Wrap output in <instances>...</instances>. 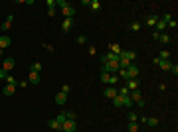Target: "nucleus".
Returning a JSON list of instances; mask_svg holds the SVG:
<instances>
[{
	"instance_id": "nucleus-1",
	"label": "nucleus",
	"mask_w": 178,
	"mask_h": 132,
	"mask_svg": "<svg viewBox=\"0 0 178 132\" xmlns=\"http://www.w3.org/2000/svg\"><path fill=\"white\" fill-rule=\"evenodd\" d=\"M57 6H60V10H61V14H63V18H73L75 16V8L67 2V0H57L56 2Z\"/></svg>"
},
{
	"instance_id": "nucleus-2",
	"label": "nucleus",
	"mask_w": 178,
	"mask_h": 132,
	"mask_svg": "<svg viewBox=\"0 0 178 132\" xmlns=\"http://www.w3.org/2000/svg\"><path fill=\"white\" fill-rule=\"evenodd\" d=\"M129 99L133 101V103H137V107H145V101H143V95L141 91H129Z\"/></svg>"
},
{
	"instance_id": "nucleus-3",
	"label": "nucleus",
	"mask_w": 178,
	"mask_h": 132,
	"mask_svg": "<svg viewBox=\"0 0 178 132\" xmlns=\"http://www.w3.org/2000/svg\"><path fill=\"white\" fill-rule=\"evenodd\" d=\"M61 130H63V132H77V120L66 118V122L61 124Z\"/></svg>"
},
{
	"instance_id": "nucleus-4",
	"label": "nucleus",
	"mask_w": 178,
	"mask_h": 132,
	"mask_svg": "<svg viewBox=\"0 0 178 132\" xmlns=\"http://www.w3.org/2000/svg\"><path fill=\"white\" fill-rule=\"evenodd\" d=\"M14 65H16V59H14V57H6L4 61H2V67H0V69H4L6 73H10V71L14 69Z\"/></svg>"
},
{
	"instance_id": "nucleus-5",
	"label": "nucleus",
	"mask_w": 178,
	"mask_h": 132,
	"mask_svg": "<svg viewBox=\"0 0 178 132\" xmlns=\"http://www.w3.org/2000/svg\"><path fill=\"white\" fill-rule=\"evenodd\" d=\"M155 65H158L160 69H164V71H170L172 61H170V59H158V57H155Z\"/></svg>"
},
{
	"instance_id": "nucleus-6",
	"label": "nucleus",
	"mask_w": 178,
	"mask_h": 132,
	"mask_svg": "<svg viewBox=\"0 0 178 132\" xmlns=\"http://www.w3.org/2000/svg\"><path fill=\"white\" fill-rule=\"evenodd\" d=\"M152 38H155L156 40V42H160V43H170V42H172V38H170V36H168V34H152Z\"/></svg>"
},
{
	"instance_id": "nucleus-7",
	"label": "nucleus",
	"mask_w": 178,
	"mask_h": 132,
	"mask_svg": "<svg viewBox=\"0 0 178 132\" xmlns=\"http://www.w3.org/2000/svg\"><path fill=\"white\" fill-rule=\"evenodd\" d=\"M127 75H129V79H137L139 77V67L135 63H131V65L127 67Z\"/></svg>"
},
{
	"instance_id": "nucleus-8",
	"label": "nucleus",
	"mask_w": 178,
	"mask_h": 132,
	"mask_svg": "<svg viewBox=\"0 0 178 132\" xmlns=\"http://www.w3.org/2000/svg\"><path fill=\"white\" fill-rule=\"evenodd\" d=\"M71 26H73V18H63V22H61V32L67 34L71 30Z\"/></svg>"
},
{
	"instance_id": "nucleus-9",
	"label": "nucleus",
	"mask_w": 178,
	"mask_h": 132,
	"mask_svg": "<svg viewBox=\"0 0 178 132\" xmlns=\"http://www.w3.org/2000/svg\"><path fill=\"white\" fill-rule=\"evenodd\" d=\"M14 93H16V85H8V83H6V85L2 87V95H4V97H12Z\"/></svg>"
},
{
	"instance_id": "nucleus-10",
	"label": "nucleus",
	"mask_w": 178,
	"mask_h": 132,
	"mask_svg": "<svg viewBox=\"0 0 178 132\" xmlns=\"http://www.w3.org/2000/svg\"><path fill=\"white\" fill-rule=\"evenodd\" d=\"M40 81H42L40 73H34V71H30V75H28V83H30V85H38Z\"/></svg>"
},
{
	"instance_id": "nucleus-11",
	"label": "nucleus",
	"mask_w": 178,
	"mask_h": 132,
	"mask_svg": "<svg viewBox=\"0 0 178 132\" xmlns=\"http://www.w3.org/2000/svg\"><path fill=\"white\" fill-rule=\"evenodd\" d=\"M139 85H141L139 77H137V79H129V81H127V89H129V91H137V89H139Z\"/></svg>"
},
{
	"instance_id": "nucleus-12",
	"label": "nucleus",
	"mask_w": 178,
	"mask_h": 132,
	"mask_svg": "<svg viewBox=\"0 0 178 132\" xmlns=\"http://www.w3.org/2000/svg\"><path fill=\"white\" fill-rule=\"evenodd\" d=\"M48 126L52 128V130H54V132H61V124H60V122H57L56 118H50V120H48Z\"/></svg>"
},
{
	"instance_id": "nucleus-13",
	"label": "nucleus",
	"mask_w": 178,
	"mask_h": 132,
	"mask_svg": "<svg viewBox=\"0 0 178 132\" xmlns=\"http://www.w3.org/2000/svg\"><path fill=\"white\" fill-rule=\"evenodd\" d=\"M103 95H105V97H107V99H115V97H117V89H115V87H107V89H105L103 91Z\"/></svg>"
},
{
	"instance_id": "nucleus-14",
	"label": "nucleus",
	"mask_w": 178,
	"mask_h": 132,
	"mask_svg": "<svg viewBox=\"0 0 178 132\" xmlns=\"http://www.w3.org/2000/svg\"><path fill=\"white\" fill-rule=\"evenodd\" d=\"M121 51H123V47L119 45V43H109V53H115V55H119Z\"/></svg>"
},
{
	"instance_id": "nucleus-15",
	"label": "nucleus",
	"mask_w": 178,
	"mask_h": 132,
	"mask_svg": "<svg viewBox=\"0 0 178 132\" xmlns=\"http://www.w3.org/2000/svg\"><path fill=\"white\" fill-rule=\"evenodd\" d=\"M125 99H127V97H121V95H117V97L113 99V104H115L117 109H121V107H125Z\"/></svg>"
},
{
	"instance_id": "nucleus-16",
	"label": "nucleus",
	"mask_w": 178,
	"mask_h": 132,
	"mask_svg": "<svg viewBox=\"0 0 178 132\" xmlns=\"http://www.w3.org/2000/svg\"><path fill=\"white\" fill-rule=\"evenodd\" d=\"M12 20H14V18H12V16H8V18H6L4 22H2L0 30H2V32H8V30H10V26H12Z\"/></svg>"
},
{
	"instance_id": "nucleus-17",
	"label": "nucleus",
	"mask_w": 178,
	"mask_h": 132,
	"mask_svg": "<svg viewBox=\"0 0 178 132\" xmlns=\"http://www.w3.org/2000/svg\"><path fill=\"white\" fill-rule=\"evenodd\" d=\"M10 43H12V40L6 38V36H0V49H6V47H10Z\"/></svg>"
},
{
	"instance_id": "nucleus-18",
	"label": "nucleus",
	"mask_w": 178,
	"mask_h": 132,
	"mask_svg": "<svg viewBox=\"0 0 178 132\" xmlns=\"http://www.w3.org/2000/svg\"><path fill=\"white\" fill-rule=\"evenodd\" d=\"M54 101H56L57 104H66V101H67V95H63V93L60 91V93L56 95V99H54Z\"/></svg>"
},
{
	"instance_id": "nucleus-19",
	"label": "nucleus",
	"mask_w": 178,
	"mask_h": 132,
	"mask_svg": "<svg viewBox=\"0 0 178 132\" xmlns=\"http://www.w3.org/2000/svg\"><path fill=\"white\" fill-rule=\"evenodd\" d=\"M158 16H156V14H150L149 16V18H146V26H156V22H158Z\"/></svg>"
},
{
	"instance_id": "nucleus-20",
	"label": "nucleus",
	"mask_w": 178,
	"mask_h": 132,
	"mask_svg": "<svg viewBox=\"0 0 178 132\" xmlns=\"http://www.w3.org/2000/svg\"><path fill=\"white\" fill-rule=\"evenodd\" d=\"M99 81H101V83H105V85H109V81H111V73H103V71H101Z\"/></svg>"
},
{
	"instance_id": "nucleus-21",
	"label": "nucleus",
	"mask_w": 178,
	"mask_h": 132,
	"mask_svg": "<svg viewBox=\"0 0 178 132\" xmlns=\"http://www.w3.org/2000/svg\"><path fill=\"white\" fill-rule=\"evenodd\" d=\"M89 8L93 10V12H97V10H101V2H99V0H91V2H89Z\"/></svg>"
},
{
	"instance_id": "nucleus-22",
	"label": "nucleus",
	"mask_w": 178,
	"mask_h": 132,
	"mask_svg": "<svg viewBox=\"0 0 178 132\" xmlns=\"http://www.w3.org/2000/svg\"><path fill=\"white\" fill-rule=\"evenodd\" d=\"M164 30H166V24H164L162 20H158V22H156V34H164Z\"/></svg>"
},
{
	"instance_id": "nucleus-23",
	"label": "nucleus",
	"mask_w": 178,
	"mask_h": 132,
	"mask_svg": "<svg viewBox=\"0 0 178 132\" xmlns=\"http://www.w3.org/2000/svg\"><path fill=\"white\" fill-rule=\"evenodd\" d=\"M146 124H149V126H158V118L156 116H149L146 118Z\"/></svg>"
},
{
	"instance_id": "nucleus-24",
	"label": "nucleus",
	"mask_w": 178,
	"mask_h": 132,
	"mask_svg": "<svg viewBox=\"0 0 178 132\" xmlns=\"http://www.w3.org/2000/svg\"><path fill=\"white\" fill-rule=\"evenodd\" d=\"M66 118H67V113H63V110H61V113L56 116V120H57L60 124H63V122H66Z\"/></svg>"
},
{
	"instance_id": "nucleus-25",
	"label": "nucleus",
	"mask_w": 178,
	"mask_h": 132,
	"mask_svg": "<svg viewBox=\"0 0 178 132\" xmlns=\"http://www.w3.org/2000/svg\"><path fill=\"white\" fill-rule=\"evenodd\" d=\"M129 65H131V61H129V59H119V69H127Z\"/></svg>"
},
{
	"instance_id": "nucleus-26",
	"label": "nucleus",
	"mask_w": 178,
	"mask_h": 132,
	"mask_svg": "<svg viewBox=\"0 0 178 132\" xmlns=\"http://www.w3.org/2000/svg\"><path fill=\"white\" fill-rule=\"evenodd\" d=\"M30 71H34V73H40V71H42V63H40V61L32 63V69H30Z\"/></svg>"
},
{
	"instance_id": "nucleus-27",
	"label": "nucleus",
	"mask_w": 178,
	"mask_h": 132,
	"mask_svg": "<svg viewBox=\"0 0 178 132\" xmlns=\"http://www.w3.org/2000/svg\"><path fill=\"white\" fill-rule=\"evenodd\" d=\"M139 122H129V132H139Z\"/></svg>"
},
{
	"instance_id": "nucleus-28",
	"label": "nucleus",
	"mask_w": 178,
	"mask_h": 132,
	"mask_svg": "<svg viewBox=\"0 0 178 132\" xmlns=\"http://www.w3.org/2000/svg\"><path fill=\"white\" fill-rule=\"evenodd\" d=\"M75 43L83 45V43H87V38H85V36H75Z\"/></svg>"
},
{
	"instance_id": "nucleus-29",
	"label": "nucleus",
	"mask_w": 178,
	"mask_h": 132,
	"mask_svg": "<svg viewBox=\"0 0 178 132\" xmlns=\"http://www.w3.org/2000/svg\"><path fill=\"white\" fill-rule=\"evenodd\" d=\"M158 59H170V51H168V49H162L160 55H158Z\"/></svg>"
},
{
	"instance_id": "nucleus-30",
	"label": "nucleus",
	"mask_w": 178,
	"mask_h": 132,
	"mask_svg": "<svg viewBox=\"0 0 178 132\" xmlns=\"http://www.w3.org/2000/svg\"><path fill=\"white\" fill-rule=\"evenodd\" d=\"M160 20H162L164 24H168V22H172L174 18H172V14H170V12H166V14H164V16H162V18H160Z\"/></svg>"
},
{
	"instance_id": "nucleus-31",
	"label": "nucleus",
	"mask_w": 178,
	"mask_h": 132,
	"mask_svg": "<svg viewBox=\"0 0 178 132\" xmlns=\"http://www.w3.org/2000/svg\"><path fill=\"white\" fill-rule=\"evenodd\" d=\"M117 95H121V97H129V89H127V87H121V89H117Z\"/></svg>"
},
{
	"instance_id": "nucleus-32",
	"label": "nucleus",
	"mask_w": 178,
	"mask_h": 132,
	"mask_svg": "<svg viewBox=\"0 0 178 132\" xmlns=\"http://www.w3.org/2000/svg\"><path fill=\"white\" fill-rule=\"evenodd\" d=\"M129 122H139V114L137 113H129Z\"/></svg>"
},
{
	"instance_id": "nucleus-33",
	"label": "nucleus",
	"mask_w": 178,
	"mask_h": 132,
	"mask_svg": "<svg viewBox=\"0 0 178 132\" xmlns=\"http://www.w3.org/2000/svg\"><path fill=\"white\" fill-rule=\"evenodd\" d=\"M129 28H131L133 32H139V30H141V22H133L131 26H129Z\"/></svg>"
},
{
	"instance_id": "nucleus-34",
	"label": "nucleus",
	"mask_w": 178,
	"mask_h": 132,
	"mask_svg": "<svg viewBox=\"0 0 178 132\" xmlns=\"http://www.w3.org/2000/svg\"><path fill=\"white\" fill-rule=\"evenodd\" d=\"M117 83H119V77H117V75H111V81H109V85L113 87V85H117Z\"/></svg>"
},
{
	"instance_id": "nucleus-35",
	"label": "nucleus",
	"mask_w": 178,
	"mask_h": 132,
	"mask_svg": "<svg viewBox=\"0 0 178 132\" xmlns=\"http://www.w3.org/2000/svg\"><path fill=\"white\" fill-rule=\"evenodd\" d=\"M69 91H71L69 85H61V93H63V95H69Z\"/></svg>"
},
{
	"instance_id": "nucleus-36",
	"label": "nucleus",
	"mask_w": 178,
	"mask_h": 132,
	"mask_svg": "<svg viewBox=\"0 0 178 132\" xmlns=\"http://www.w3.org/2000/svg\"><path fill=\"white\" fill-rule=\"evenodd\" d=\"M10 73H6L4 69H0V81H6V77H8Z\"/></svg>"
},
{
	"instance_id": "nucleus-37",
	"label": "nucleus",
	"mask_w": 178,
	"mask_h": 132,
	"mask_svg": "<svg viewBox=\"0 0 178 132\" xmlns=\"http://www.w3.org/2000/svg\"><path fill=\"white\" fill-rule=\"evenodd\" d=\"M170 73H174V77L178 75V65H176V63H172V67H170Z\"/></svg>"
},
{
	"instance_id": "nucleus-38",
	"label": "nucleus",
	"mask_w": 178,
	"mask_h": 132,
	"mask_svg": "<svg viewBox=\"0 0 178 132\" xmlns=\"http://www.w3.org/2000/svg\"><path fill=\"white\" fill-rule=\"evenodd\" d=\"M6 83H8V85H16V79H14V77H6Z\"/></svg>"
},
{
	"instance_id": "nucleus-39",
	"label": "nucleus",
	"mask_w": 178,
	"mask_h": 132,
	"mask_svg": "<svg viewBox=\"0 0 178 132\" xmlns=\"http://www.w3.org/2000/svg\"><path fill=\"white\" fill-rule=\"evenodd\" d=\"M28 85H30V83H28V79H26V81H20V83H18V87H22V89H26Z\"/></svg>"
},
{
	"instance_id": "nucleus-40",
	"label": "nucleus",
	"mask_w": 178,
	"mask_h": 132,
	"mask_svg": "<svg viewBox=\"0 0 178 132\" xmlns=\"http://www.w3.org/2000/svg\"><path fill=\"white\" fill-rule=\"evenodd\" d=\"M125 107H127V109H131V107H133V101L129 99V97H127V99H125Z\"/></svg>"
},
{
	"instance_id": "nucleus-41",
	"label": "nucleus",
	"mask_w": 178,
	"mask_h": 132,
	"mask_svg": "<svg viewBox=\"0 0 178 132\" xmlns=\"http://www.w3.org/2000/svg\"><path fill=\"white\" fill-rule=\"evenodd\" d=\"M67 118H71V120H77V114H75V113H67Z\"/></svg>"
},
{
	"instance_id": "nucleus-42",
	"label": "nucleus",
	"mask_w": 178,
	"mask_h": 132,
	"mask_svg": "<svg viewBox=\"0 0 178 132\" xmlns=\"http://www.w3.org/2000/svg\"><path fill=\"white\" fill-rule=\"evenodd\" d=\"M146 118L149 116H139V124H146Z\"/></svg>"
},
{
	"instance_id": "nucleus-43",
	"label": "nucleus",
	"mask_w": 178,
	"mask_h": 132,
	"mask_svg": "<svg viewBox=\"0 0 178 132\" xmlns=\"http://www.w3.org/2000/svg\"><path fill=\"white\" fill-rule=\"evenodd\" d=\"M95 53H97L95 51V45H89V55H95Z\"/></svg>"
},
{
	"instance_id": "nucleus-44",
	"label": "nucleus",
	"mask_w": 178,
	"mask_h": 132,
	"mask_svg": "<svg viewBox=\"0 0 178 132\" xmlns=\"http://www.w3.org/2000/svg\"><path fill=\"white\" fill-rule=\"evenodd\" d=\"M56 6V0H48V8H54Z\"/></svg>"
},
{
	"instance_id": "nucleus-45",
	"label": "nucleus",
	"mask_w": 178,
	"mask_h": 132,
	"mask_svg": "<svg viewBox=\"0 0 178 132\" xmlns=\"http://www.w3.org/2000/svg\"><path fill=\"white\" fill-rule=\"evenodd\" d=\"M48 14H50V16H56V8H48Z\"/></svg>"
},
{
	"instance_id": "nucleus-46",
	"label": "nucleus",
	"mask_w": 178,
	"mask_h": 132,
	"mask_svg": "<svg viewBox=\"0 0 178 132\" xmlns=\"http://www.w3.org/2000/svg\"><path fill=\"white\" fill-rule=\"evenodd\" d=\"M0 53H2V49H0Z\"/></svg>"
},
{
	"instance_id": "nucleus-47",
	"label": "nucleus",
	"mask_w": 178,
	"mask_h": 132,
	"mask_svg": "<svg viewBox=\"0 0 178 132\" xmlns=\"http://www.w3.org/2000/svg\"><path fill=\"white\" fill-rule=\"evenodd\" d=\"M0 63H2V61H0Z\"/></svg>"
},
{
	"instance_id": "nucleus-48",
	"label": "nucleus",
	"mask_w": 178,
	"mask_h": 132,
	"mask_svg": "<svg viewBox=\"0 0 178 132\" xmlns=\"http://www.w3.org/2000/svg\"><path fill=\"white\" fill-rule=\"evenodd\" d=\"M61 132H63V130H61Z\"/></svg>"
}]
</instances>
